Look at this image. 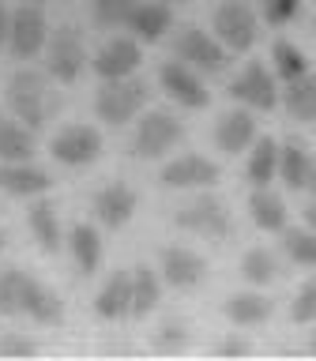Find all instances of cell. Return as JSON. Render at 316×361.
<instances>
[{
  "label": "cell",
  "mask_w": 316,
  "mask_h": 361,
  "mask_svg": "<svg viewBox=\"0 0 316 361\" xmlns=\"http://www.w3.org/2000/svg\"><path fill=\"white\" fill-rule=\"evenodd\" d=\"M8 109L11 117L23 121L27 128H45V121H49V113L56 109V98L49 83H45V75L38 72H16L8 79Z\"/></svg>",
  "instance_id": "cell-1"
},
{
  "label": "cell",
  "mask_w": 316,
  "mask_h": 361,
  "mask_svg": "<svg viewBox=\"0 0 316 361\" xmlns=\"http://www.w3.org/2000/svg\"><path fill=\"white\" fill-rule=\"evenodd\" d=\"M143 102H147L143 79H135V75L102 79V87L95 94V113H98V121H106V124L117 128V124H128V121L140 117Z\"/></svg>",
  "instance_id": "cell-2"
},
{
  "label": "cell",
  "mask_w": 316,
  "mask_h": 361,
  "mask_svg": "<svg viewBox=\"0 0 316 361\" xmlns=\"http://www.w3.org/2000/svg\"><path fill=\"white\" fill-rule=\"evenodd\" d=\"M211 30L230 53H248L256 45L260 19H256L253 4H245V0H219L214 19H211Z\"/></svg>",
  "instance_id": "cell-3"
},
{
  "label": "cell",
  "mask_w": 316,
  "mask_h": 361,
  "mask_svg": "<svg viewBox=\"0 0 316 361\" xmlns=\"http://www.w3.org/2000/svg\"><path fill=\"white\" fill-rule=\"evenodd\" d=\"M185 140V124L166 109H151L143 113V121L132 132V154L135 158H162Z\"/></svg>",
  "instance_id": "cell-4"
},
{
  "label": "cell",
  "mask_w": 316,
  "mask_h": 361,
  "mask_svg": "<svg viewBox=\"0 0 316 361\" xmlns=\"http://www.w3.org/2000/svg\"><path fill=\"white\" fill-rule=\"evenodd\" d=\"M174 222H177V230L196 233V237H203V241H226V237H230V230H233L226 203L214 200V196H196V200H188L185 207L177 211Z\"/></svg>",
  "instance_id": "cell-5"
},
{
  "label": "cell",
  "mask_w": 316,
  "mask_h": 361,
  "mask_svg": "<svg viewBox=\"0 0 316 361\" xmlns=\"http://www.w3.org/2000/svg\"><path fill=\"white\" fill-rule=\"evenodd\" d=\"M174 53H177V61L192 64L203 75H219L226 68V56H230V49L214 38V30L207 34L200 27H185V30H181L177 42H174Z\"/></svg>",
  "instance_id": "cell-6"
},
{
  "label": "cell",
  "mask_w": 316,
  "mask_h": 361,
  "mask_svg": "<svg viewBox=\"0 0 316 361\" xmlns=\"http://www.w3.org/2000/svg\"><path fill=\"white\" fill-rule=\"evenodd\" d=\"M49 45V19H45L42 4H19L11 11V30H8V49L19 61H30Z\"/></svg>",
  "instance_id": "cell-7"
},
{
  "label": "cell",
  "mask_w": 316,
  "mask_h": 361,
  "mask_svg": "<svg viewBox=\"0 0 316 361\" xmlns=\"http://www.w3.org/2000/svg\"><path fill=\"white\" fill-rule=\"evenodd\" d=\"M83 38L75 34V27H61L49 34V45H45V72H49L56 83H75L83 75Z\"/></svg>",
  "instance_id": "cell-8"
},
{
  "label": "cell",
  "mask_w": 316,
  "mask_h": 361,
  "mask_svg": "<svg viewBox=\"0 0 316 361\" xmlns=\"http://www.w3.org/2000/svg\"><path fill=\"white\" fill-rule=\"evenodd\" d=\"M49 154L61 166H90V162H98V154H102V132L95 124H64V128L53 135Z\"/></svg>",
  "instance_id": "cell-9"
},
{
  "label": "cell",
  "mask_w": 316,
  "mask_h": 361,
  "mask_svg": "<svg viewBox=\"0 0 316 361\" xmlns=\"http://www.w3.org/2000/svg\"><path fill=\"white\" fill-rule=\"evenodd\" d=\"M158 83H162L166 94L185 109H203L211 102L207 87H203V72H196V68L185 64V61H166L158 68Z\"/></svg>",
  "instance_id": "cell-10"
},
{
  "label": "cell",
  "mask_w": 316,
  "mask_h": 361,
  "mask_svg": "<svg viewBox=\"0 0 316 361\" xmlns=\"http://www.w3.org/2000/svg\"><path fill=\"white\" fill-rule=\"evenodd\" d=\"M230 98H237L248 109H275L282 94H279V87H275V75H271L264 64L253 61V64H245L241 72L233 75Z\"/></svg>",
  "instance_id": "cell-11"
},
{
  "label": "cell",
  "mask_w": 316,
  "mask_h": 361,
  "mask_svg": "<svg viewBox=\"0 0 316 361\" xmlns=\"http://www.w3.org/2000/svg\"><path fill=\"white\" fill-rule=\"evenodd\" d=\"M135 207H140V196H135V188L124 185V180H109V185H102L95 192V214L106 230H124V226L132 222Z\"/></svg>",
  "instance_id": "cell-12"
},
{
  "label": "cell",
  "mask_w": 316,
  "mask_h": 361,
  "mask_svg": "<svg viewBox=\"0 0 316 361\" xmlns=\"http://www.w3.org/2000/svg\"><path fill=\"white\" fill-rule=\"evenodd\" d=\"M140 64H143V49H140V38H132V34H117V38H109L98 49V56H95V72L102 79L135 75V68H140Z\"/></svg>",
  "instance_id": "cell-13"
},
{
  "label": "cell",
  "mask_w": 316,
  "mask_h": 361,
  "mask_svg": "<svg viewBox=\"0 0 316 361\" xmlns=\"http://www.w3.org/2000/svg\"><path fill=\"white\" fill-rule=\"evenodd\" d=\"M222 177V169L203 154H181L162 166V188H211Z\"/></svg>",
  "instance_id": "cell-14"
},
{
  "label": "cell",
  "mask_w": 316,
  "mask_h": 361,
  "mask_svg": "<svg viewBox=\"0 0 316 361\" xmlns=\"http://www.w3.org/2000/svg\"><path fill=\"white\" fill-rule=\"evenodd\" d=\"M162 279L174 290H192L207 279V259L185 245H169L162 248Z\"/></svg>",
  "instance_id": "cell-15"
},
{
  "label": "cell",
  "mask_w": 316,
  "mask_h": 361,
  "mask_svg": "<svg viewBox=\"0 0 316 361\" xmlns=\"http://www.w3.org/2000/svg\"><path fill=\"white\" fill-rule=\"evenodd\" d=\"M214 143H219L222 154H245L248 147L256 143V117L245 109H226L219 124H214Z\"/></svg>",
  "instance_id": "cell-16"
},
{
  "label": "cell",
  "mask_w": 316,
  "mask_h": 361,
  "mask_svg": "<svg viewBox=\"0 0 316 361\" xmlns=\"http://www.w3.org/2000/svg\"><path fill=\"white\" fill-rule=\"evenodd\" d=\"M95 312L102 320H124V316H132V267L113 271V275L102 282V290L95 298Z\"/></svg>",
  "instance_id": "cell-17"
},
{
  "label": "cell",
  "mask_w": 316,
  "mask_h": 361,
  "mask_svg": "<svg viewBox=\"0 0 316 361\" xmlns=\"http://www.w3.org/2000/svg\"><path fill=\"white\" fill-rule=\"evenodd\" d=\"M169 27H174V8H169L166 0H140V8H135L132 19H128L132 38H140L147 45L166 38Z\"/></svg>",
  "instance_id": "cell-18"
},
{
  "label": "cell",
  "mask_w": 316,
  "mask_h": 361,
  "mask_svg": "<svg viewBox=\"0 0 316 361\" xmlns=\"http://www.w3.org/2000/svg\"><path fill=\"white\" fill-rule=\"evenodd\" d=\"M53 188V177L30 162H4L0 166V192L8 196H42Z\"/></svg>",
  "instance_id": "cell-19"
},
{
  "label": "cell",
  "mask_w": 316,
  "mask_h": 361,
  "mask_svg": "<svg viewBox=\"0 0 316 361\" xmlns=\"http://www.w3.org/2000/svg\"><path fill=\"white\" fill-rule=\"evenodd\" d=\"M23 316H30L42 327H56L64 324V301L61 293L42 286L38 279H27V293H23Z\"/></svg>",
  "instance_id": "cell-20"
},
{
  "label": "cell",
  "mask_w": 316,
  "mask_h": 361,
  "mask_svg": "<svg viewBox=\"0 0 316 361\" xmlns=\"http://www.w3.org/2000/svg\"><path fill=\"white\" fill-rule=\"evenodd\" d=\"M309 173H312V154L301 140H286L279 143V180L290 192L309 188Z\"/></svg>",
  "instance_id": "cell-21"
},
{
  "label": "cell",
  "mask_w": 316,
  "mask_h": 361,
  "mask_svg": "<svg viewBox=\"0 0 316 361\" xmlns=\"http://www.w3.org/2000/svg\"><path fill=\"white\" fill-rule=\"evenodd\" d=\"M68 248H72V259H75V271L83 279L98 275L102 267V233L95 230V226L79 222L72 226V233H68Z\"/></svg>",
  "instance_id": "cell-22"
},
{
  "label": "cell",
  "mask_w": 316,
  "mask_h": 361,
  "mask_svg": "<svg viewBox=\"0 0 316 361\" xmlns=\"http://www.w3.org/2000/svg\"><path fill=\"white\" fill-rule=\"evenodd\" d=\"M271 312H275V305H271V301L264 298V293H256V290L230 293V298L222 301V316H226V320H233V324H241V327H256V324H264Z\"/></svg>",
  "instance_id": "cell-23"
},
{
  "label": "cell",
  "mask_w": 316,
  "mask_h": 361,
  "mask_svg": "<svg viewBox=\"0 0 316 361\" xmlns=\"http://www.w3.org/2000/svg\"><path fill=\"white\" fill-rule=\"evenodd\" d=\"M248 219L264 233H282L286 230V203L271 188H253V196H248Z\"/></svg>",
  "instance_id": "cell-24"
},
{
  "label": "cell",
  "mask_w": 316,
  "mask_h": 361,
  "mask_svg": "<svg viewBox=\"0 0 316 361\" xmlns=\"http://www.w3.org/2000/svg\"><path fill=\"white\" fill-rule=\"evenodd\" d=\"M34 151H38V140H34V128H27L16 117L0 121V162H30Z\"/></svg>",
  "instance_id": "cell-25"
},
{
  "label": "cell",
  "mask_w": 316,
  "mask_h": 361,
  "mask_svg": "<svg viewBox=\"0 0 316 361\" xmlns=\"http://www.w3.org/2000/svg\"><path fill=\"white\" fill-rule=\"evenodd\" d=\"M27 222H30V233L42 252H61L64 237H61V222H56V207L49 200H34L27 211Z\"/></svg>",
  "instance_id": "cell-26"
},
{
  "label": "cell",
  "mask_w": 316,
  "mask_h": 361,
  "mask_svg": "<svg viewBox=\"0 0 316 361\" xmlns=\"http://www.w3.org/2000/svg\"><path fill=\"white\" fill-rule=\"evenodd\" d=\"M245 173H248V185L253 188H271V180H279V143L271 140V135L253 143Z\"/></svg>",
  "instance_id": "cell-27"
},
{
  "label": "cell",
  "mask_w": 316,
  "mask_h": 361,
  "mask_svg": "<svg viewBox=\"0 0 316 361\" xmlns=\"http://www.w3.org/2000/svg\"><path fill=\"white\" fill-rule=\"evenodd\" d=\"M158 301H162V279H158L147 264L132 267V316L135 320L151 316Z\"/></svg>",
  "instance_id": "cell-28"
},
{
  "label": "cell",
  "mask_w": 316,
  "mask_h": 361,
  "mask_svg": "<svg viewBox=\"0 0 316 361\" xmlns=\"http://www.w3.org/2000/svg\"><path fill=\"white\" fill-rule=\"evenodd\" d=\"M282 106L293 121H316V75L305 72L301 79H290L286 90H282Z\"/></svg>",
  "instance_id": "cell-29"
},
{
  "label": "cell",
  "mask_w": 316,
  "mask_h": 361,
  "mask_svg": "<svg viewBox=\"0 0 316 361\" xmlns=\"http://www.w3.org/2000/svg\"><path fill=\"white\" fill-rule=\"evenodd\" d=\"M279 256L271 248H248L245 259H241V279L248 286H271L279 279Z\"/></svg>",
  "instance_id": "cell-30"
},
{
  "label": "cell",
  "mask_w": 316,
  "mask_h": 361,
  "mask_svg": "<svg viewBox=\"0 0 316 361\" xmlns=\"http://www.w3.org/2000/svg\"><path fill=\"white\" fill-rule=\"evenodd\" d=\"M271 61H275V75L282 79V83L301 79L305 72H309V56H305L293 42H286V38H279L275 45H271Z\"/></svg>",
  "instance_id": "cell-31"
},
{
  "label": "cell",
  "mask_w": 316,
  "mask_h": 361,
  "mask_svg": "<svg viewBox=\"0 0 316 361\" xmlns=\"http://www.w3.org/2000/svg\"><path fill=\"white\" fill-rule=\"evenodd\" d=\"M27 271L8 267L0 271V316H19L23 312V293H27Z\"/></svg>",
  "instance_id": "cell-32"
},
{
  "label": "cell",
  "mask_w": 316,
  "mask_h": 361,
  "mask_svg": "<svg viewBox=\"0 0 316 361\" xmlns=\"http://www.w3.org/2000/svg\"><path fill=\"white\" fill-rule=\"evenodd\" d=\"M282 248L298 267H316V230H282Z\"/></svg>",
  "instance_id": "cell-33"
},
{
  "label": "cell",
  "mask_w": 316,
  "mask_h": 361,
  "mask_svg": "<svg viewBox=\"0 0 316 361\" xmlns=\"http://www.w3.org/2000/svg\"><path fill=\"white\" fill-rule=\"evenodd\" d=\"M140 8V0H95V19L102 27H128L132 11Z\"/></svg>",
  "instance_id": "cell-34"
},
{
  "label": "cell",
  "mask_w": 316,
  "mask_h": 361,
  "mask_svg": "<svg viewBox=\"0 0 316 361\" xmlns=\"http://www.w3.org/2000/svg\"><path fill=\"white\" fill-rule=\"evenodd\" d=\"M185 346H188V327L181 320H166L154 331V350L158 354H181Z\"/></svg>",
  "instance_id": "cell-35"
},
{
  "label": "cell",
  "mask_w": 316,
  "mask_h": 361,
  "mask_svg": "<svg viewBox=\"0 0 316 361\" xmlns=\"http://www.w3.org/2000/svg\"><path fill=\"white\" fill-rule=\"evenodd\" d=\"M290 320L293 324H316V275L298 290V298L290 305Z\"/></svg>",
  "instance_id": "cell-36"
},
{
  "label": "cell",
  "mask_w": 316,
  "mask_h": 361,
  "mask_svg": "<svg viewBox=\"0 0 316 361\" xmlns=\"http://www.w3.org/2000/svg\"><path fill=\"white\" fill-rule=\"evenodd\" d=\"M298 11H301V0H264V19L271 23V27L290 23Z\"/></svg>",
  "instance_id": "cell-37"
},
{
  "label": "cell",
  "mask_w": 316,
  "mask_h": 361,
  "mask_svg": "<svg viewBox=\"0 0 316 361\" xmlns=\"http://www.w3.org/2000/svg\"><path fill=\"white\" fill-rule=\"evenodd\" d=\"M0 354H4V357H30V354H38V346H34L30 338L4 335V338H0Z\"/></svg>",
  "instance_id": "cell-38"
},
{
  "label": "cell",
  "mask_w": 316,
  "mask_h": 361,
  "mask_svg": "<svg viewBox=\"0 0 316 361\" xmlns=\"http://www.w3.org/2000/svg\"><path fill=\"white\" fill-rule=\"evenodd\" d=\"M214 354H222V357H245V354H253V346H248L245 338H222V343L214 346Z\"/></svg>",
  "instance_id": "cell-39"
},
{
  "label": "cell",
  "mask_w": 316,
  "mask_h": 361,
  "mask_svg": "<svg viewBox=\"0 0 316 361\" xmlns=\"http://www.w3.org/2000/svg\"><path fill=\"white\" fill-rule=\"evenodd\" d=\"M8 30H11V16H8V8L0 4V45H8Z\"/></svg>",
  "instance_id": "cell-40"
},
{
  "label": "cell",
  "mask_w": 316,
  "mask_h": 361,
  "mask_svg": "<svg viewBox=\"0 0 316 361\" xmlns=\"http://www.w3.org/2000/svg\"><path fill=\"white\" fill-rule=\"evenodd\" d=\"M305 222H309V226H312V230H316V200L309 203V207H305Z\"/></svg>",
  "instance_id": "cell-41"
},
{
  "label": "cell",
  "mask_w": 316,
  "mask_h": 361,
  "mask_svg": "<svg viewBox=\"0 0 316 361\" xmlns=\"http://www.w3.org/2000/svg\"><path fill=\"white\" fill-rule=\"evenodd\" d=\"M309 192H312V200H316V158H312V173H309Z\"/></svg>",
  "instance_id": "cell-42"
},
{
  "label": "cell",
  "mask_w": 316,
  "mask_h": 361,
  "mask_svg": "<svg viewBox=\"0 0 316 361\" xmlns=\"http://www.w3.org/2000/svg\"><path fill=\"white\" fill-rule=\"evenodd\" d=\"M309 354H316V327H312V335H309Z\"/></svg>",
  "instance_id": "cell-43"
},
{
  "label": "cell",
  "mask_w": 316,
  "mask_h": 361,
  "mask_svg": "<svg viewBox=\"0 0 316 361\" xmlns=\"http://www.w3.org/2000/svg\"><path fill=\"white\" fill-rule=\"evenodd\" d=\"M0 252H4V230H0Z\"/></svg>",
  "instance_id": "cell-44"
},
{
  "label": "cell",
  "mask_w": 316,
  "mask_h": 361,
  "mask_svg": "<svg viewBox=\"0 0 316 361\" xmlns=\"http://www.w3.org/2000/svg\"><path fill=\"white\" fill-rule=\"evenodd\" d=\"M166 4H169V0H166ZM174 4H177V0H174Z\"/></svg>",
  "instance_id": "cell-45"
}]
</instances>
